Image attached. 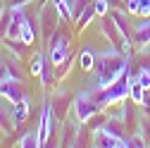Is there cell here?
<instances>
[{
    "mask_svg": "<svg viewBox=\"0 0 150 148\" xmlns=\"http://www.w3.org/2000/svg\"><path fill=\"white\" fill-rule=\"evenodd\" d=\"M134 43L138 48H148L150 46V17H141V22L134 24Z\"/></svg>",
    "mask_w": 150,
    "mask_h": 148,
    "instance_id": "cell-9",
    "label": "cell"
},
{
    "mask_svg": "<svg viewBox=\"0 0 150 148\" xmlns=\"http://www.w3.org/2000/svg\"><path fill=\"white\" fill-rule=\"evenodd\" d=\"M136 81L148 91L150 88V67H138V74H136Z\"/></svg>",
    "mask_w": 150,
    "mask_h": 148,
    "instance_id": "cell-20",
    "label": "cell"
},
{
    "mask_svg": "<svg viewBox=\"0 0 150 148\" xmlns=\"http://www.w3.org/2000/svg\"><path fill=\"white\" fill-rule=\"evenodd\" d=\"M43 65H45V58L38 53V55H33L31 58V65H29V72L33 74V77H41V69H43Z\"/></svg>",
    "mask_w": 150,
    "mask_h": 148,
    "instance_id": "cell-19",
    "label": "cell"
},
{
    "mask_svg": "<svg viewBox=\"0 0 150 148\" xmlns=\"http://www.w3.org/2000/svg\"><path fill=\"white\" fill-rule=\"evenodd\" d=\"M112 19H115L117 29L122 31V36H126V38H131V36H134V26L129 24V17H126L124 12H112Z\"/></svg>",
    "mask_w": 150,
    "mask_h": 148,
    "instance_id": "cell-14",
    "label": "cell"
},
{
    "mask_svg": "<svg viewBox=\"0 0 150 148\" xmlns=\"http://www.w3.org/2000/svg\"><path fill=\"white\" fill-rule=\"evenodd\" d=\"M31 115V98L24 96L22 100H17L14 107H12V117H14V127H19L26 122V117Z\"/></svg>",
    "mask_w": 150,
    "mask_h": 148,
    "instance_id": "cell-12",
    "label": "cell"
},
{
    "mask_svg": "<svg viewBox=\"0 0 150 148\" xmlns=\"http://www.w3.org/2000/svg\"><path fill=\"white\" fill-rule=\"evenodd\" d=\"M19 148H38L41 146V141H38V132H26L22 139H19V143H17Z\"/></svg>",
    "mask_w": 150,
    "mask_h": 148,
    "instance_id": "cell-18",
    "label": "cell"
},
{
    "mask_svg": "<svg viewBox=\"0 0 150 148\" xmlns=\"http://www.w3.org/2000/svg\"><path fill=\"white\" fill-rule=\"evenodd\" d=\"M36 33H38V17H29L26 14V19L22 24V31H19V38L26 43V46H33L36 43Z\"/></svg>",
    "mask_w": 150,
    "mask_h": 148,
    "instance_id": "cell-11",
    "label": "cell"
},
{
    "mask_svg": "<svg viewBox=\"0 0 150 148\" xmlns=\"http://www.w3.org/2000/svg\"><path fill=\"white\" fill-rule=\"evenodd\" d=\"M69 105H74V100L69 98V91L67 88H60V91H55L52 98H50V107H52V115L57 117L60 122L67 120V110Z\"/></svg>",
    "mask_w": 150,
    "mask_h": 148,
    "instance_id": "cell-6",
    "label": "cell"
},
{
    "mask_svg": "<svg viewBox=\"0 0 150 148\" xmlns=\"http://www.w3.org/2000/svg\"><path fill=\"white\" fill-rule=\"evenodd\" d=\"M124 10H126V14H136L138 17L141 5H138V0H124Z\"/></svg>",
    "mask_w": 150,
    "mask_h": 148,
    "instance_id": "cell-24",
    "label": "cell"
},
{
    "mask_svg": "<svg viewBox=\"0 0 150 148\" xmlns=\"http://www.w3.org/2000/svg\"><path fill=\"white\" fill-rule=\"evenodd\" d=\"M3 14H5V3L0 0V19H3Z\"/></svg>",
    "mask_w": 150,
    "mask_h": 148,
    "instance_id": "cell-27",
    "label": "cell"
},
{
    "mask_svg": "<svg viewBox=\"0 0 150 148\" xmlns=\"http://www.w3.org/2000/svg\"><path fill=\"white\" fill-rule=\"evenodd\" d=\"M88 5H93V0H71V7H74V17H79Z\"/></svg>",
    "mask_w": 150,
    "mask_h": 148,
    "instance_id": "cell-22",
    "label": "cell"
},
{
    "mask_svg": "<svg viewBox=\"0 0 150 148\" xmlns=\"http://www.w3.org/2000/svg\"><path fill=\"white\" fill-rule=\"evenodd\" d=\"M12 107H14V103H10L5 96H0V134H12V129H14Z\"/></svg>",
    "mask_w": 150,
    "mask_h": 148,
    "instance_id": "cell-8",
    "label": "cell"
},
{
    "mask_svg": "<svg viewBox=\"0 0 150 148\" xmlns=\"http://www.w3.org/2000/svg\"><path fill=\"white\" fill-rule=\"evenodd\" d=\"M52 107H50V103H45L43 105V110H41V120H38V141H41V146H48V139H50V134H52Z\"/></svg>",
    "mask_w": 150,
    "mask_h": 148,
    "instance_id": "cell-7",
    "label": "cell"
},
{
    "mask_svg": "<svg viewBox=\"0 0 150 148\" xmlns=\"http://www.w3.org/2000/svg\"><path fill=\"white\" fill-rule=\"evenodd\" d=\"M129 65H131V55H124L115 46L105 48L98 55V60H96V69H93V72H96V86H93V88H96V91L107 88Z\"/></svg>",
    "mask_w": 150,
    "mask_h": 148,
    "instance_id": "cell-1",
    "label": "cell"
},
{
    "mask_svg": "<svg viewBox=\"0 0 150 148\" xmlns=\"http://www.w3.org/2000/svg\"><path fill=\"white\" fill-rule=\"evenodd\" d=\"M129 98L134 105H143V98H145V88L136 81V79H131V88H129Z\"/></svg>",
    "mask_w": 150,
    "mask_h": 148,
    "instance_id": "cell-16",
    "label": "cell"
},
{
    "mask_svg": "<svg viewBox=\"0 0 150 148\" xmlns=\"http://www.w3.org/2000/svg\"><path fill=\"white\" fill-rule=\"evenodd\" d=\"M93 10H96V14L98 17H105V14H110V3L107 0H93Z\"/></svg>",
    "mask_w": 150,
    "mask_h": 148,
    "instance_id": "cell-21",
    "label": "cell"
},
{
    "mask_svg": "<svg viewBox=\"0 0 150 148\" xmlns=\"http://www.w3.org/2000/svg\"><path fill=\"white\" fill-rule=\"evenodd\" d=\"M55 81H57V69H55V65L50 62V58L45 60V65H43V69H41V86H45V88H52L55 86Z\"/></svg>",
    "mask_w": 150,
    "mask_h": 148,
    "instance_id": "cell-13",
    "label": "cell"
},
{
    "mask_svg": "<svg viewBox=\"0 0 150 148\" xmlns=\"http://www.w3.org/2000/svg\"><path fill=\"white\" fill-rule=\"evenodd\" d=\"M29 3H33V0H7L10 7H26Z\"/></svg>",
    "mask_w": 150,
    "mask_h": 148,
    "instance_id": "cell-26",
    "label": "cell"
},
{
    "mask_svg": "<svg viewBox=\"0 0 150 148\" xmlns=\"http://www.w3.org/2000/svg\"><path fill=\"white\" fill-rule=\"evenodd\" d=\"M69 38L67 36H57L55 33L52 38H50V53H48V58H50V62L57 67V65H62L67 58H69Z\"/></svg>",
    "mask_w": 150,
    "mask_h": 148,
    "instance_id": "cell-5",
    "label": "cell"
},
{
    "mask_svg": "<svg viewBox=\"0 0 150 148\" xmlns=\"http://www.w3.org/2000/svg\"><path fill=\"white\" fill-rule=\"evenodd\" d=\"M93 17H98L96 14V10H93V5H88L79 17H76V31H83L88 24H91V19H93Z\"/></svg>",
    "mask_w": 150,
    "mask_h": 148,
    "instance_id": "cell-17",
    "label": "cell"
},
{
    "mask_svg": "<svg viewBox=\"0 0 150 148\" xmlns=\"http://www.w3.org/2000/svg\"><path fill=\"white\" fill-rule=\"evenodd\" d=\"M10 79H12V74H10V65H7V60L0 58V84H3V81H10Z\"/></svg>",
    "mask_w": 150,
    "mask_h": 148,
    "instance_id": "cell-23",
    "label": "cell"
},
{
    "mask_svg": "<svg viewBox=\"0 0 150 148\" xmlns=\"http://www.w3.org/2000/svg\"><path fill=\"white\" fill-rule=\"evenodd\" d=\"M129 67H131V65H129ZM129 67H126L107 88L98 91V100H100L103 107L115 105V103H124V100L129 98V88H131V69H129Z\"/></svg>",
    "mask_w": 150,
    "mask_h": 148,
    "instance_id": "cell-2",
    "label": "cell"
},
{
    "mask_svg": "<svg viewBox=\"0 0 150 148\" xmlns=\"http://www.w3.org/2000/svg\"><path fill=\"white\" fill-rule=\"evenodd\" d=\"M0 96H5L10 103H17L24 98V88L17 79H10V81H3L0 84Z\"/></svg>",
    "mask_w": 150,
    "mask_h": 148,
    "instance_id": "cell-10",
    "label": "cell"
},
{
    "mask_svg": "<svg viewBox=\"0 0 150 148\" xmlns=\"http://www.w3.org/2000/svg\"><path fill=\"white\" fill-rule=\"evenodd\" d=\"M93 141H96V146H103V148H129V146H131V141H129L126 136L110 132L107 127L98 129V132H96V139H93Z\"/></svg>",
    "mask_w": 150,
    "mask_h": 148,
    "instance_id": "cell-4",
    "label": "cell"
},
{
    "mask_svg": "<svg viewBox=\"0 0 150 148\" xmlns=\"http://www.w3.org/2000/svg\"><path fill=\"white\" fill-rule=\"evenodd\" d=\"M138 5H141L138 17H150V0H138Z\"/></svg>",
    "mask_w": 150,
    "mask_h": 148,
    "instance_id": "cell-25",
    "label": "cell"
},
{
    "mask_svg": "<svg viewBox=\"0 0 150 148\" xmlns=\"http://www.w3.org/2000/svg\"><path fill=\"white\" fill-rule=\"evenodd\" d=\"M74 117H76V122L79 124H83V122H91L96 115H100V110H103V105H100V100H98V91L96 88H88V91H81V93L74 98Z\"/></svg>",
    "mask_w": 150,
    "mask_h": 148,
    "instance_id": "cell-3",
    "label": "cell"
},
{
    "mask_svg": "<svg viewBox=\"0 0 150 148\" xmlns=\"http://www.w3.org/2000/svg\"><path fill=\"white\" fill-rule=\"evenodd\" d=\"M96 53H93L91 48H83L81 50V55H79V67L83 69V72H93L96 69Z\"/></svg>",
    "mask_w": 150,
    "mask_h": 148,
    "instance_id": "cell-15",
    "label": "cell"
},
{
    "mask_svg": "<svg viewBox=\"0 0 150 148\" xmlns=\"http://www.w3.org/2000/svg\"><path fill=\"white\" fill-rule=\"evenodd\" d=\"M43 3H48V0H41V5H43Z\"/></svg>",
    "mask_w": 150,
    "mask_h": 148,
    "instance_id": "cell-28",
    "label": "cell"
}]
</instances>
